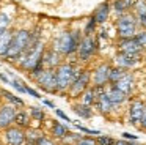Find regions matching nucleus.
Instances as JSON below:
<instances>
[{
  "label": "nucleus",
  "instance_id": "nucleus-20",
  "mask_svg": "<svg viewBox=\"0 0 146 145\" xmlns=\"http://www.w3.org/2000/svg\"><path fill=\"white\" fill-rule=\"evenodd\" d=\"M14 125L17 128H22V129H29L30 125H32V117H30L29 110H24L19 109L16 112V118H14Z\"/></svg>",
  "mask_w": 146,
  "mask_h": 145
},
{
  "label": "nucleus",
  "instance_id": "nucleus-18",
  "mask_svg": "<svg viewBox=\"0 0 146 145\" xmlns=\"http://www.w3.org/2000/svg\"><path fill=\"white\" fill-rule=\"evenodd\" d=\"M96 109H98L99 113H102V115H110V113L113 112L115 106L111 104V101L108 99L107 93L101 95V96L98 98V101H96Z\"/></svg>",
  "mask_w": 146,
  "mask_h": 145
},
{
  "label": "nucleus",
  "instance_id": "nucleus-16",
  "mask_svg": "<svg viewBox=\"0 0 146 145\" xmlns=\"http://www.w3.org/2000/svg\"><path fill=\"white\" fill-rule=\"evenodd\" d=\"M118 47L124 54H140L141 52V46L137 43L135 36L133 38H121L119 43H118Z\"/></svg>",
  "mask_w": 146,
  "mask_h": 145
},
{
  "label": "nucleus",
  "instance_id": "nucleus-1",
  "mask_svg": "<svg viewBox=\"0 0 146 145\" xmlns=\"http://www.w3.org/2000/svg\"><path fill=\"white\" fill-rule=\"evenodd\" d=\"M80 41H82L80 32H64L54 41L52 49H55L61 55H72L79 49Z\"/></svg>",
  "mask_w": 146,
  "mask_h": 145
},
{
  "label": "nucleus",
  "instance_id": "nucleus-46",
  "mask_svg": "<svg viewBox=\"0 0 146 145\" xmlns=\"http://www.w3.org/2000/svg\"><path fill=\"white\" fill-rule=\"evenodd\" d=\"M41 99H42V104H44V106L50 107V109H57V107H55V104L52 103L50 99H46V98H41Z\"/></svg>",
  "mask_w": 146,
  "mask_h": 145
},
{
  "label": "nucleus",
  "instance_id": "nucleus-11",
  "mask_svg": "<svg viewBox=\"0 0 146 145\" xmlns=\"http://www.w3.org/2000/svg\"><path fill=\"white\" fill-rule=\"evenodd\" d=\"M143 110H145V103L140 99H135L130 103L129 110H127V115H129V125L132 126H138L140 120L143 117Z\"/></svg>",
  "mask_w": 146,
  "mask_h": 145
},
{
  "label": "nucleus",
  "instance_id": "nucleus-44",
  "mask_svg": "<svg viewBox=\"0 0 146 145\" xmlns=\"http://www.w3.org/2000/svg\"><path fill=\"white\" fill-rule=\"evenodd\" d=\"M115 145H138L137 142H130V140H126V139H121V140H116Z\"/></svg>",
  "mask_w": 146,
  "mask_h": 145
},
{
  "label": "nucleus",
  "instance_id": "nucleus-22",
  "mask_svg": "<svg viewBox=\"0 0 146 145\" xmlns=\"http://www.w3.org/2000/svg\"><path fill=\"white\" fill-rule=\"evenodd\" d=\"M108 16H110V5L105 2V3H101V5L96 8L93 17L96 19V24H104L108 19Z\"/></svg>",
  "mask_w": 146,
  "mask_h": 145
},
{
  "label": "nucleus",
  "instance_id": "nucleus-8",
  "mask_svg": "<svg viewBox=\"0 0 146 145\" xmlns=\"http://www.w3.org/2000/svg\"><path fill=\"white\" fill-rule=\"evenodd\" d=\"M98 50V41L94 40L93 36H85L82 38L80 41V46L77 49V55H79V60L80 62H88L94 52Z\"/></svg>",
  "mask_w": 146,
  "mask_h": 145
},
{
  "label": "nucleus",
  "instance_id": "nucleus-29",
  "mask_svg": "<svg viewBox=\"0 0 146 145\" xmlns=\"http://www.w3.org/2000/svg\"><path fill=\"white\" fill-rule=\"evenodd\" d=\"M29 112H30L32 120H35V122H38V123H41V122L46 120V112L41 109V107H38V106H30Z\"/></svg>",
  "mask_w": 146,
  "mask_h": 145
},
{
  "label": "nucleus",
  "instance_id": "nucleus-25",
  "mask_svg": "<svg viewBox=\"0 0 146 145\" xmlns=\"http://www.w3.org/2000/svg\"><path fill=\"white\" fill-rule=\"evenodd\" d=\"M137 2H138V0H115L113 2V11L121 16V14H124L127 9L135 6Z\"/></svg>",
  "mask_w": 146,
  "mask_h": 145
},
{
  "label": "nucleus",
  "instance_id": "nucleus-15",
  "mask_svg": "<svg viewBox=\"0 0 146 145\" xmlns=\"http://www.w3.org/2000/svg\"><path fill=\"white\" fill-rule=\"evenodd\" d=\"M111 85H113L115 88H118V90H121L124 95L129 96V95L135 90V79H133V76L130 74V72H126L116 84H111Z\"/></svg>",
  "mask_w": 146,
  "mask_h": 145
},
{
  "label": "nucleus",
  "instance_id": "nucleus-40",
  "mask_svg": "<svg viewBox=\"0 0 146 145\" xmlns=\"http://www.w3.org/2000/svg\"><path fill=\"white\" fill-rule=\"evenodd\" d=\"M55 115H57V117H58V118H60V120H63V122L72 123V122H71V118H69V117H68V115H66V113H64V112H63V110H61V109H55Z\"/></svg>",
  "mask_w": 146,
  "mask_h": 145
},
{
  "label": "nucleus",
  "instance_id": "nucleus-24",
  "mask_svg": "<svg viewBox=\"0 0 146 145\" xmlns=\"http://www.w3.org/2000/svg\"><path fill=\"white\" fill-rule=\"evenodd\" d=\"M69 132V128H68L64 123H60V122H52V126H50V134L54 136V139H61L66 137V134Z\"/></svg>",
  "mask_w": 146,
  "mask_h": 145
},
{
  "label": "nucleus",
  "instance_id": "nucleus-26",
  "mask_svg": "<svg viewBox=\"0 0 146 145\" xmlns=\"http://www.w3.org/2000/svg\"><path fill=\"white\" fill-rule=\"evenodd\" d=\"M42 132L38 128H29L25 131V145H38L39 139L42 137Z\"/></svg>",
  "mask_w": 146,
  "mask_h": 145
},
{
  "label": "nucleus",
  "instance_id": "nucleus-6",
  "mask_svg": "<svg viewBox=\"0 0 146 145\" xmlns=\"http://www.w3.org/2000/svg\"><path fill=\"white\" fill-rule=\"evenodd\" d=\"M90 87H91V72L88 69H82L79 72V76L76 77V81L72 82V85L69 87V90H68V96L72 98V99H77Z\"/></svg>",
  "mask_w": 146,
  "mask_h": 145
},
{
  "label": "nucleus",
  "instance_id": "nucleus-43",
  "mask_svg": "<svg viewBox=\"0 0 146 145\" xmlns=\"http://www.w3.org/2000/svg\"><path fill=\"white\" fill-rule=\"evenodd\" d=\"M123 139H126V140H130V142H137L138 140V136H135V134H130V132H123Z\"/></svg>",
  "mask_w": 146,
  "mask_h": 145
},
{
  "label": "nucleus",
  "instance_id": "nucleus-35",
  "mask_svg": "<svg viewBox=\"0 0 146 145\" xmlns=\"http://www.w3.org/2000/svg\"><path fill=\"white\" fill-rule=\"evenodd\" d=\"M96 142H98V145H115V142H116V140H115L113 137H110V136L101 134V136H98Z\"/></svg>",
  "mask_w": 146,
  "mask_h": 145
},
{
  "label": "nucleus",
  "instance_id": "nucleus-23",
  "mask_svg": "<svg viewBox=\"0 0 146 145\" xmlns=\"http://www.w3.org/2000/svg\"><path fill=\"white\" fill-rule=\"evenodd\" d=\"M133 9H135V17L138 21V25L146 28V0H138Z\"/></svg>",
  "mask_w": 146,
  "mask_h": 145
},
{
  "label": "nucleus",
  "instance_id": "nucleus-19",
  "mask_svg": "<svg viewBox=\"0 0 146 145\" xmlns=\"http://www.w3.org/2000/svg\"><path fill=\"white\" fill-rule=\"evenodd\" d=\"M13 35H14V32L10 30V28L0 35V58H7L8 50H10L11 40H13Z\"/></svg>",
  "mask_w": 146,
  "mask_h": 145
},
{
  "label": "nucleus",
  "instance_id": "nucleus-21",
  "mask_svg": "<svg viewBox=\"0 0 146 145\" xmlns=\"http://www.w3.org/2000/svg\"><path fill=\"white\" fill-rule=\"evenodd\" d=\"M72 110H74V113H76L77 117H80V118H83V120H90V118H93V115H94V110H93L90 106H85V104H82V103H74L72 104Z\"/></svg>",
  "mask_w": 146,
  "mask_h": 145
},
{
  "label": "nucleus",
  "instance_id": "nucleus-36",
  "mask_svg": "<svg viewBox=\"0 0 146 145\" xmlns=\"http://www.w3.org/2000/svg\"><path fill=\"white\" fill-rule=\"evenodd\" d=\"M135 40H137V43L141 46V49H146V30L138 32V33L135 35Z\"/></svg>",
  "mask_w": 146,
  "mask_h": 145
},
{
  "label": "nucleus",
  "instance_id": "nucleus-10",
  "mask_svg": "<svg viewBox=\"0 0 146 145\" xmlns=\"http://www.w3.org/2000/svg\"><path fill=\"white\" fill-rule=\"evenodd\" d=\"M3 140L7 145H25V129L17 128L16 125L3 131Z\"/></svg>",
  "mask_w": 146,
  "mask_h": 145
},
{
  "label": "nucleus",
  "instance_id": "nucleus-42",
  "mask_svg": "<svg viewBox=\"0 0 146 145\" xmlns=\"http://www.w3.org/2000/svg\"><path fill=\"white\" fill-rule=\"evenodd\" d=\"M138 126H140V129H141L143 132H146V104H145V110H143V117H141V120H140Z\"/></svg>",
  "mask_w": 146,
  "mask_h": 145
},
{
  "label": "nucleus",
  "instance_id": "nucleus-5",
  "mask_svg": "<svg viewBox=\"0 0 146 145\" xmlns=\"http://www.w3.org/2000/svg\"><path fill=\"white\" fill-rule=\"evenodd\" d=\"M44 50H46V49H44V44H42V41L36 44L33 49L25 50V52L22 54V57L17 60V62H19V66H21L22 69H25V71H32V69L35 68V66L38 65L39 62H41Z\"/></svg>",
  "mask_w": 146,
  "mask_h": 145
},
{
  "label": "nucleus",
  "instance_id": "nucleus-13",
  "mask_svg": "<svg viewBox=\"0 0 146 145\" xmlns=\"http://www.w3.org/2000/svg\"><path fill=\"white\" fill-rule=\"evenodd\" d=\"M138 62H140V54H124V52H119L116 57H115V63H116V66L124 68V69L133 68Z\"/></svg>",
  "mask_w": 146,
  "mask_h": 145
},
{
  "label": "nucleus",
  "instance_id": "nucleus-7",
  "mask_svg": "<svg viewBox=\"0 0 146 145\" xmlns=\"http://www.w3.org/2000/svg\"><path fill=\"white\" fill-rule=\"evenodd\" d=\"M36 84L39 85L41 90H44L46 93H58L57 88V77H55V69H44L41 74H38L35 77Z\"/></svg>",
  "mask_w": 146,
  "mask_h": 145
},
{
  "label": "nucleus",
  "instance_id": "nucleus-41",
  "mask_svg": "<svg viewBox=\"0 0 146 145\" xmlns=\"http://www.w3.org/2000/svg\"><path fill=\"white\" fill-rule=\"evenodd\" d=\"M25 88H27V93H29L30 96L36 98V99H41V95H39V91H36L35 88H32L30 85H25Z\"/></svg>",
  "mask_w": 146,
  "mask_h": 145
},
{
  "label": "nucleus",
  "instance_id": "nucleus-32",
  "mask_svg": "<svg viewBox=\"0 0 146 145\" xmlns=\"http://www.w3.org/2000/svg\"><path fill=\"white\" fill-rule=\"evenodd\" d=\"M72 125L76 126V128L79 129L80 132H83V134H90V136H101V134H102L101 131H98V129H90V128H86V126L80 125L79 122H72Z\"/></svg>",
  "mask_w": 146,
  "mask_h": 145
},
{
  "label": "nucleus",
  "instance_id": "nucleus-14",
  "mask_svg": "<svg viewBox=\"0 0 146 145\" xmlns=\"http://www.w3.org/2000/svg\"><path fill=\"white\" fill-rule=\"evenodd\" d=\"M42 63L46 69H57L61 65V54H58L55 49H47L42 54Z\"/></svg>",
  "mask_w": 146,
  "mask_h": 145
},
{
  "label": "nucleus",
  "instance_id": "nucleus-30",
  "mask_svg": "<svg viewBox=\"0 0 146 145\" xmlns=\"http://www.w3.org/2000/svg\"><path fill=\"white\" fill-rule=\"evenodd\" d=\"M0 93H2V96H3L5 99L8 101V103H10V104H13V106H19V107H22L24 104H25V103H24V99H22V98H17L16 95L10 93L8 90H2Z\"/></svg>",
  "mask_w": 146,
  "mask_h": 145
},
{
  "label": "nucleus",
  "instance_id": "nucleus-28",
  "mask_svg": "<svg viewBox=\"0 0 146 145\" xmlns=\"http://www.w3.org/2000/svg\"><path fill=\"white\" fill-rule=\"evenodd\" d=\"M126 74V69L119 68V66H111L110 69V76H108V84H116L123 76Z\"/></svg>",
  "mask_w": 146,
  "mask_h": 145
},
{
  "label": "nucleus",
  "instance_id": "nucleus-39",
  "mask_svg": "<svg viewBox=\"0 0 146 145\" xmlns=\"http://www.w3.org/2000/svg\"><path fill=\"white\" fill-rule=\"evenodd\" d=\"M38 145H57V142L54 140V139H50V137H47V136H42L41 139H39V142H38Z\"/></svg>",
  "mask_w": 146,
  "mask_h": 145
},
{
  "label": "nucleus",
  "instance_id": "nucleus-31",
  "mask_svg": "<svg viewBox=\"0 0 146 145\" xmlns=\"http://www.w3.org/2000/svg\"><path fill=\"white\" fill-rule=\"evenodd\" d=\"M80 137H82V136H80L79 132H68L66 137L61 139V144L63 145H76Z\"/></svg>",
  "mask_w": 146,
  "mask_h": 145
},
{
  "label": "nucleus",
  "instance_id": "nucleus-3",
  "mask_svg": "<svg viewBox=\"0 0 146 145\" xmlns=\"http://www.w3.org/2000/svg\"><path fill=\"white\" fill-rule=\"evenodd\" d=\"M29 40H30V32H29V30H25V28H21V30L14 32L7 58L11 60V62H16V60H19L21 57H22V54L25 52L27 46H29Z\"/></svg>",
  "mask_w": 146,
  "mask_h": 145
},
{
  "label": "nucleus",
  "instance_id": "nucleus-17",
  "mask_svg": "<svg viewBox=\"0 0 146 145\" xmlns=\"http://www.w3.org/2000/svg\"><path fill=\"white\" fill-rule=\"evenodd\" d=\"M105 93H107V96H108V99L111 101V104H113L115 107L116 106H119V104H123V103H126L127 101V95H124L121 90H118V88H115L113 85L110 84V87H107V90H105Z\"/></svg>",
  "mask_w": 146,
  "mask_h": 145
},
{
  "label": "nucleus",
  "instance_id": "nucleus-33",
  "mask_svg": "<svg viewBox=\"0 0 146 145\" xmlns=\"http://www.w3.org/2000/svg\"><path fill=\"white\" fill-rule=\"evenodd\" d=\"M10 16L5 14V13H0V35L3 33V32L8 30V27H10Z\"/></svg>",
  "mask_w": 146,
  "mask_h": 145
},
{
  "label": "nucleus",
  "instance_id": "nucleus-34",
  "mask_svg": "<svg viewBox=\"0 0 146 145\" xmlns=\"http://www.w3.org/2000/svg\"><path fill=\"white\" fill-rule=\"evenodd\" d=\"M11 85H13L14 90H17L19 93H27V88H25V84L22 81H19L17 77H13L11 79Z\"/></svg>",
  "mask_w": 146,
  "mask_h": 145
},
{
  "label": "nucleus",
  "instance_id": "nucleus-27",
  "mask_svg": "<svg viewBox=\"0 0 146 145\" xmlns=\"http://www.w3.org/2000/svg\"><path fill=\"white\" fill-rule=\"evenodd\" d=\"M79 99H80L82 104L90 106V107H93V104H96V95H94V90H93V85L86 91H83V95L79 98Z\"/></svg>",
  "mask_w": 146,
  "mask_h": 145
},
{
  "label": "nucleus",
  "instance_id": "nucleus-12",
  "mask_svg": "<svg viewBox=\"0 0 146 145\" xmlns=\"http://www.w3.org/2000/svg\"><path fill=\"white\" fill-rule=\"evenodd\" d=\"M110 69H111V66L108 65V63H102V65H99L98 68L91 72L93 85H105V84H108Z\"/></svg>",
  "mask_w": 146,
  "mask_h": 145
},
{
  "label": "nucleus",
  "instance_id": "nucleus-2",
  "mask_svg": "<svg viewBox=\"0 0 146 145\" xmlns=\"http://www.w3.org/2000/svg\"><path fill=\"white\" fill-rule=\"evenodd\" d=\"M80 71H82V69L76 68V66L71 65V63H61V65L55 69L58 93L66 95V91L69 90V87L72 85V82L76 81V77L79 76Z\"/></svg>",
  "mask_w": 146,
  "mask_h": 145
},
{
  "label": "nucleus",
  "instance_id": "nucleus-38",
  "mask_svg": "<svg viewBox=\"0 0 146 145\" xmlns=\"http://www.w3.org/2000/svg\"><path fill=\"white\" fill-rule=\"evenodd\" d=\"M94 27H96V19L91 16V19H90L88 25H86V28H85V33H86V36H91V32L94 30Z\"/></svg>",
  "mask_w": 146,
  "mask_h": 145
},
{
  "label": "nucleus",
  "instance_id": "nucleus-9",
  "mask_svg": "<svg viewBox=\"0 0 146 145\" xmlns=\"http://www.w3.org/2000/svg\"><path fill=\"white\" fill-rule=\"evenodd\" d=\"M16 106L7 103L0 106V131H5L10 126L14 125V118H16Z\"/></svg>",
  "mask_w": 146,
  "mask_h": 145
},
{
  "label": "nucleus",
  "instance_id": "nucleus-45",
  "mask_svg": "<svg viewBox=\"0 0 146 145\" xmlns=\"http://www.w3.org/2000/svg\"><path fill=\"white\" fill-rule=\"evenodd\" d=\"M0 81H2V82H5L7 85H11V79L8 77L7 74H3V72H0Z\"/></svg>",
  "mask_w": 146,
  "mask_h": 145
},
{
  "label": "nucleus",
  "instance_id": "nucleus-4",
  "mask_svg": "<svg viewBox=\"0 0 146 145\" xmlns=\"http://www.w3.org/2000/svg\"><path fill=\"white\" fill-rule=\"evenodd\" d=\"M137 25L138 21L133 14L130 13H124L119 16L116 21V32L119 38H133L137 35Z\"/></svg>",
  "mask_w": 146,
  "mask_h": 145
},
{
  "label": "nucleus",
  "instance_id": "nucleus-37",
  "mask_svg": "<svg viewBox=\"0 0 146 145\" xmlns=\"http://www.w3.org/2000/svg\"><path fill=\"white\" fill-rule=\"evenodd\" d=\"M76 145H98V142H96V139H93V137H86V136H82Z\"/></svg>",
  "mask_w": 146,
  "mask_h": 145
}]
</instances>
